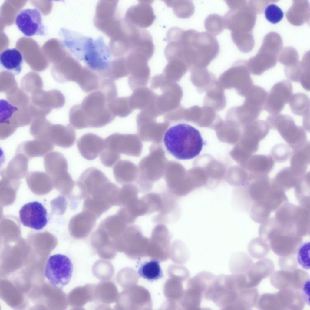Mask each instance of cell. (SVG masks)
I'll list each match as a JSON object with an SVG mask.
<instances>
[{
	"label": "cell",
	"mask_w": 310,
	"mask_h": 310,
	"mask_svg": "<svg viewBox=\"0 0 310 310\" xmlns=\"http://www.w3.org/2000/svg\"><path fill=\"white\" fill-rule=\"evenodd\" d=\"M120 157L119 153L104 147L100 156L102 164L108 167H112L119 160Z\"/></svg>",
	"instance_id": "cell-56"
},
{
	"label": "cell",
	"mask_w": 310,
	"mask_h": 310,
	"mask_svg": "<svg viewBox=\"0 0 310 310\" xmlns=\"http://www.w3.org/2000/svg\"><path fill=\"white\" fill-rule=\"evenodd\" d=\"M291 148L284 143L277 144L272 148L270 155L274 161L283 163L286 161L291 155Z\"/></svg>",
	"instance_id": "cell-52"
},
{
	"label": "cell",
	"mask_w": 310,
	"mask_h": 310,
	"mask_svg": "<svg viewBox=\"0 0 310 310\" xmlns=\"http://www.w3.org/2000/svg\"><path fill=\"white\" fill-rule=\"evenodd\" d=\"M91 243L101 257L107 259H113L116 249L113 241L102 229H98L93 233Z\"/></svg>",
	"instance_id": "cell-24"
},
{
	"label": "cell",
	"mask_w": 310,
	"mask_h": 310,
	"mask_svg": "<svg viewBox=\"0 0 310 310\" xmlns=\"http://www.w3.org/2000/svg\"><path fill=\"white\" fill-rule=\"evenodd\" d=\"M309 209L288 202L276 211V221L286 230L303 237L310 233Z\"/></svg>",
	"instance_id": "cell-5"
},
{
	"label": "cell",
	"mask_w": 310,
	"mask_h": 310,
	"mask_svg": "<svg viewBox=\"0 0 310 310\" xmlns=\"http://www.w3.org/2000/svg\"><path fill=\"white\" fill-rule=\"evenodd\" d=\"M81 197L84 200L83 210L98 218L114 206H119L120 189L101 170L91 167L84 170L77 182Z\"/></svg>",
	"instance_id": "cell-1"
},
{
	"label": "cell",
	"mask_w": 310,
	"mask_h": 310,
	"mask_svg": "<svg viewBox=\"0 0 310 310\" xmlns=\"http://www.w3.org/2000/svg\"><path fill=\"white\" fill-rule=\"evenodd\" d=\"M138 190L134 186L125 185L120 189L118 194L119 206H125L138 198Z\"/></svg>",
	"instance_id": "cell-47"
},
{
	"label": "cell",
	"mask_w": 310,
	"mask_h": 310,
	"mask_svg": "<svg viewBox=\"0 0 310 310\" xmlns=\"http://www.w3.org/2000/svg\"><path fill=\"white\" fill-rule=\"evenodd\" d=\"M271 180L268 175L250 174L247 192L252 203L265 199L270 188Z\"/></svg>",
	"instance_id": "cell-25"
},
{
	"label": "cell",
	"mask_w": 310,
	"mask_h": 310,
	"mask_svg": "<svg viewBox=\"0 0 310 310\" xmlns=\"http://www.w3.org/2000/svg\"><path fill=\"white\" fill-rule=\"evenodd\" d=\"M182 34H183V33H182ZM181 37H182V36H181ZM181 42L182 45V48H183V46H182V37H181ZM183 55H184V53H183ZM186 64H187V63H186Z\"/></svg>",
	"instance_id": "cell-60"
},
{
	"label": "cell",
	"mask_w": 310,
	"mask_h": 310,
	"mask_svg": "<svg viewBox=\"0 0 310 310\" xmlns=\"http://www.w3.org/2000/svg\"><path fill=\"white\" fill-rule=\"evenodd\" d=\"M45 170L52 179L62 177L69 174L67 161L61 153L51 151L45 155L44 159Z\"/></svg>",
	"instance_id": "cell-23"
},
{
	"label": "cell",
	"mask_w": 310,
	"mask_h": 310,
	"mask_svg": "<svg viewBox=\"0 0 310 310\" xmlns=\"http://www.w3.org/2000/svg\"><path fill=\"white\" fill-rule=\"evenodd\" d=\"M26 180L29 187L34 191H48L52 188V178L47 173L30 171L26 175Z\"/></svg>",
	"instance_id": "cell-33"
},
{
	"label": "cell",
	"mask_w": 310,
	"mask_h": 310,
	"mask_svg": "<svg viewBox=\"0 0 310 310\" xmlns=\"http://www.w3.org/2000/svg\"><path fill=\"white\" fill-rule=\"evenodd\" d=\"M310 113L303 116L302 120V125L304 129L309 131Z\"/></svg>",
	"instance_id": "cell-59"
},
{
	"label": "cell",
	"mask_w": 310,
	"mask_h": 310,
	"mask_svg": "<svg viewBox=\"0 0 310 310\" xmlns=\"http://www.w3.org/2000/svg\"><path fill=\"white\" fill-rule=\"evenodd\" d=\"M270 247L269 243L261 237L252 239L248 246V250L253 258L260 259L264 258L269 253Z\"/></svg>",
	"instance_id": "cell-45"
},
{
	"label": "cell",
	"mask_w": 310,
	"mask_h": 310,
	"mask_svg": "<svg viewBox=\"0 0 310 310\" xmlns=\"http://www.w3.org/2000/svg\"><path fill=\"white\" fill-rule=\"evenodd\" d=\"M77 146L80 153L84 158L92 160L104 150V140L95 134L88 133L79 139L77 142Z\"/></svg>",
	"instance_id": "cell-17"
},
{
	"label": "cell",
	"mask_w": 310,
	"mask_h": 310,
	"mask_svg": "<svg viewBox=\"0 0 310 310\" xmlns=\"http://www.w3.org/2000/svg\"><path fill=\"white\" fill-rule=\"evenodd\" d=\"M28 159L23 154L15 153L6 167L1 170V177L18 180L24 178L28 173Z\"/></svg>",
	"instance_id": "cell-27"
},
{
	"label": "cell",
	"mask_w": 310,
	"mask_h": 310,
	"mask_svg": "<svg viewBox=\"0 0 310 310\" xmlns=\"http://www.w3.org/2000/svg\"><path fill=\"white\" fill-rule=\"evenodd\" d=\"M265 15L269 22L275 24L281 20L283 17L284 13L279 7L275 4H271L266 8Z\"/></svg>",
	"instance_id": "cell-55"
},
{
	"label": "cell",
	"mask_w": 310,
	"mask_h": 310,
	"mask_svg": "<svg viewBox=\"0 0 310 310\" xmlns=\"http://www.w3.org/2000/svg\"><path fill=\"white\" fill-rule=\"evenodd\" d=\"M19 217L25 226L37 230L42 229L48 222L46 209L40 203L34 201L24 205L19 212Z\"/></svg>",
	"instance_id": "cell-14"
},
{
	"label": "cell",
	"mask_w": 310,
	"mask_h": 310,
	"mask_svg": "<svg viewBox=\"0 0 310 310\" xmlns=\"http://www.w3.org/2000/svg\"><path fill=\"white\" fill-rule=\"evenodd\" d=\"M171 237L169 230L163 224L156 225L152 232L146 253L166 252L168 254Z\"/></svg>",
	"instance_id": "cell-21"
},
{
	"label": "cell",
	"mask_w": 310,
	"mask_h": 310,
	"mask_svg": "<svg viewBox=\"0 0 310 310\" xmlns=\"http://www.w3.org/2000/svg\"><path fill=\"white\" fill-rule=\"evenodd\" d=\"M103 79L97 72L86 67H82L75 82L84 92L90 93L98 89Z\"/></svg>",
	"instance_id": "cell-31"
},
{
	"label": "cell",
	"mask_w": 310,
	"mask_h": 310,
	"mask_svg": "<svg viewBox=\"0 0 310 310\" xmlns=\"http://www.w3.org/2000/svg\"><path fill=\"white\" fill-rule=\"evenodd\" d=\"M95 301L110 304L116 301L118 294L117 288L114 283L104 281L95 285Z\"/></svg>",
	"instance_id": "cell-34"
},
{
	"label": "cell",
	"mask_w": 310,
	"mask_h": 310,
	"mask_svg": "<svg viewBox=\"0 0 310 310\" xmlns=\"http://www.w3.org/2000/svg\"><path fill=\"white\" fill-rule=\"evenodd\" d=\"M109 106L116 116L124 117L131 111L129 99L127 97L117 98L110 103Z\"/></svg>",
	"instance_id": "cell-49"
},
{
	"label": "cell",
	"mask_w": 310,
	"mask_h": 310,
	"mask_svg": "<svg viewBox=\"0 0 310 310\" xmlns=\"http://www.w3.org/2000/svg\"><path fill=\"white\" fill-rule=\"evenodd\" d=\"M98 219L93 213L83 210L73 216L70 221L69 229L71 234L75 239L86 237L94 228Z\"/></svg>",
	"instance_id": "cell-16"
},
{
	"label": "cell",
	"mask_w": 310,
	"mask_h": 310,
	"mask_svg": "<svg viewBox=\"0 0 310 310\" xmlns=\"http://www.w3.org/2000/svg\"><path fill=\"white\" fill-rule=\"evenodd\" d=\"M275 270L273 261L264 258L253 263L246 272L247 288L257 286L262 279L270 276Z\"/></svg>",
	"instance_id": "cell-18"
},
{
	"label": "cell",
	"mask_w": 310,
	"mask_h": 310,
	"mask_svg": "<svg viewBox=\"0 0 310 310\" xmlns=\"http://www.w3.org/2000/svg\"><path fill=\"white\" fill-rule=\"evenodd\" d=\"M140 276L149 281L157 280L163 276L159 261L152 259L141 263L138 269Z\"/></svg>",
	"instance_id": "cell-38"
},
{
	"label": "cell",
	"mask_w": 310,
	"mask_h": 310,
	"mask_svg": "<svg viewBox=\"0 0 310 310\" xmlns=\"http://www.w3.org/2000/svg\"><path fill=\"white\" fill-rule=\"evenodd\" d=\"M304 280V275L298 268L292 271L281 269L273 272L270 277L272 285L279 290L292 289L300 290Z\"/></svg>",
	"instance_id": "cell-15"
},
{
	"label": "cell",
	"mask_w": 310,
	"mask_h": 310,
	"mask_svg": "<svg viewBox=\"0 0 310 310\" xmlns=\"http://www.w3.org/2000/svg\"><path fill=\"white\" fill-rule=\"evenodd\" d=\"M93 273L99 279L104 280L110 279L113 275L114 268L108 261L100 260L95 263L93 268Z\"/></svg>",
	"instance_id": "cell-48"
},
{
	"label": "cell",
	"mask_w": 310,
	"mask_h": 310,
	"mask_svg": "<svg viewBox=\"0 0 310 310\" xmlns=\"http://www.w3.org/2000/svg\"><path fill=\"white\" fill-rule=\"evenodd\" d=\"M167 7L171 8L177 17L188 18L193 14L195 6L190 0H164Z\"/></svg>",
	"instance_id": "cell-43"
},
{
	"label": "cell",
	"mask_w": 310,
	"mask_h": 310,
	"mask_svg": "<svg viewBox=\"0 0 310 310\" xmlns=\"http://www.w3.org/2000/svg\"><path fill=\"white\" fill-rule=\"evenodd\" d=\"M129 225L116 213L105 218L101 221L98 227L103 229L114 242Z\"/></svg>",
	"instance_id": "cell-30"
},
{
	"label": "cell",
	"mask_w": 310,
	"mask_h": 310,
	"mask_svg": "<svg viewBox=\"0 0 310 310\" xmlns=\"http://www.w3.org/2000/svg\"><path fill=\"white\" fill-rule=\"evenodd\" d=\"M268 95L264 88L260 86L253 85L246 94L244 104L262 111Z\"/></svg>",
	"instance_id": "cell-36"
},
{
	"label": "cell",
	"mask_w": 310,
	"mask_h": 310,
	"mask_svg": "<svg viewBox=\"0 0 310 310\" xmlns=\"http://www.w3.org/2000/svg\"><path fill=\"white\" fill-rule=\"evenodd\" d=\"M310 142H307L298 148L292 150L289 167L292 172L300 177L305 174L310 164Z\"/></svg>",
	"instance_id": "cell-26"
},
{
	"label": "cell",
	"mask_w": 310,
	"mask_h": 310,
	"mask_svg": "<svg viewBox=\"0 0 310 310\" xmlns=\"http://www.w3.org/2000/svg\"><path fill=\"white\" fill-rule=\"evenodd\" d=\"M204 25L207 32L214 36L220 34L225 28L223 17L216 14L208 15L204 21Z\"/></svg>",
	"instance_id": "cell-46"
},
{
	"label": "cell",
	"mask_w": 310,
	"mask_h": 310,
	"mask_svg": "<svg viewBox=\"0 0 310 310\" xmlns=\"http://www.w3.org/2000/svg\"><path fill=\"white\" fill-rule=\"evenodd\" d=\"M259 294L255 288L240 289L235 304L234 310H249L255 306Z\"/></svg>",
	"instance_id": "cell-37"
},
{
	"label": "cell",
	"mask_w": 310,
	"mask_h": 310,
	"mask_svg": "<svg viewBox=\"0 0 310 310\" xmlns=\"http://www.w3.org/2000/svg\"><path fill=\"white\" fill-rule=\"evenodd\" d=\"M300 206L309 208L310 172L300 177L294 187Z\"/></svg>",
	"instance_id": "cell-41"
},
{
	"label": "cell",
	"mask_w": 310,
	"mask_h": 310,
	"mask_svg": "<svg viewBox=\"0 0 310 310\" xmlns=\"http://www.w3.org/2000/svg\"><path fill=\"white\" fill-rule=\"evenodd\" d=\"M310 242H302L297 252L298 263L304 269H310Z\"/></svg>",
	"instance_id": "cell-54"
},
{
	"label": "cell",
	"mask_w": 310,
	"mask_h": 310,
	"mask_svg": "<svg viewBox=\"0 0 310 310\" xmlns=\"http://www.w3.org/2000/svg\"><path fill=\"white\" fill-rule=\"evenodd\" d=\"M111 102L98 90L86 96L79 105L87 127L100 128L112 122L116 116L109 107Z\"/></svg>",
	"instance_id": "cell-4"
},
{
	"label": "cell",
	"mask_w": 310,
	"mask_h": 310,
	"mask_svg": "<svg viewBox=\"0 0 310 310\" xmlns=\"http://www.w3.org/2000/svg\"><path fill=\"white\" fill-rule=\"evenodd\" d=\"M263 238L269 242L272 251L280 256L295 255L303 239V237L284 229L275 222L268 227Z\"/></svg>",
	"instance_id": "cell-6"
},
{
	"label": "cell",
	"mask_w": 310,
	"mask_h": 310,
	"mask_svg": "<svg viewBox=\"0 0 310 310\" xmlns=\"http://www.w3.org/2000/svg\"><path fill=\"white\" fill-rule=\"evenodd\" d=\"M95 285L88 284L74 289L71 292L73 297V305L76 308H80L89 302L94 301Z\"/></svg>",
	"instance_id": "cell-40"
},
{
	"label": "cell",
	"mask_w": 310,
	"mask_h": 310,
	"mask_svg": "<svg viewBox=\"0 0 310 310\" xmlns=\"http://www.w3.org/2000/svg\"><path fill=\"white\" fill-rule=\"evenodd\" d=\"M285 76L291 81L299 83L301 78L305 72L310 71L308 64L293 65L286 67L285 69Z\"/></svg>",
	"instance_id": "cell-53"
},
{
	"label": "cell",
	"mask_w": 310,
	"mask_h": 310,
	"mask_svg": "<svg viewBox=\"0 0 310 310\" xmlns=\"http://www.w3.org/2000/svg\"><path fill=\"white\" fill-rule=\"evenodd\" d=\"M147 211V214L158 212L162 206V200L161 194L154 193H147L142 197Z\"/></svg>",
	"instance_id": "cell-51"
},
{
	"label": "cell",
	"mask_w": 310,
	"mask_h": 310,
	"mask_svg": "<svg viewBox=\"0 0 310 310\" xmlns=\"http://www.w3.org/2000/svg\"><path fill=\"white\" fill-rule=\"evenodd\" d=\"M162 204L159 213L154 219V222L158 223L167 221L168 217L178 209L176 197L170 192L161 194Z\"/></svg>",
	"instance_id": "cell-35"
},
{
	"label": "cell",
	"mask_w": 310,
	"mask_h": 310,
	"mask_svg": "<svg viewBox=\"0 0 310 310\" xmlns=\"http://www.w3.org/2000/svg\"><path fill=\"white\" fill-rule=\"evenodd\" d=\"M270 130L265 121L256 119L248 123L246 127L247 148L251 155L257 151L259 142L267 136Z\"/></svg>",
	"instance_id": "cell-19"
},
{
	"label": "cell",
	"mask_w": 310,
	"mask_h": 310,
	"mask_svg": "<svg viewBox=\"0 0 310 310\" xmlns=\"http://www.w3.org/2000/svg\"><path fill=\"white\" fill-rule=\"evenodd\" d=\"M310 279L308 280L304 284L300 290L302 296L305 303L310 305L309 285Z\"/></svg>",
	"instance_id": "cell-58"
},
{
	"label": "cell",
	"mask_w": 310,
	"mask_h": 310,
	"mask_svg": "<svg viewBox=\"0 0 310 310\" xmlns=\"http://www.w3.org/2000/svg\"><path fill=\"white\" fill-rule=\"evenodd\" d=\"M184 46L189 66L204 67L218 55L219 50L216 37L207 32L196 30H185Z\"/></svg>",
	"instance_id": "cell-3"
},
{
	"label": "cell",
	"mask_w": 310,
	"mask_h": 310,
	"mask_svg": "<svg viewBox=\"0 0 310 310\" xmlns=\"http://www.w3.org/2000/svg\"><path fill=\"white\" fill-rule=\"evenodd\" d=\"M278 264L282 269L290 271L297 268L298 266L296 258L294 255L280 256Z\"/></svg>",
	"instance_id": "cell-57"
},
{
	"label": "cell",
	"mask_w": 310,
	"mask_h": 310,
	"mask_svg": "<svg viewBox=\"0 0 310 310\" xmlns=\"http://www.w3.org/2000/svg\"><path fill=\"white\" fill-rule=\"evenodd\" d=\"M270 129L276 130L292 150L302 146L308 141L304 128L296 125L291 116L281 114L271 115L266 121Z\"/></svg>",
	"instance_id": "cell-8"
},
{
	"label": "cell",
	"mask_w": 310,
	"mask_h": 310,
	"mask_svg": "<svg viewBox=\"0 0 310 310\" xmlns=\"http://www.w3.org/2000/svg\"><path fill=\"white\" fill-rule=\"evenodd\" d=\"M149 239L144 236L140 227L132 224L128 226L114 241L116 250L131 258L132 253H146Z\"/></svg>",
	"instance_id": "cell-10"
},
{
	"label": "cell",
	"mask_w": 310,
	"mask_h": 310,
	"mask_svg": "<svg viewBox=\"0 0 310 310\" xmlns=\"http://www.w3.org/2000/svg\"><path fill=\"white\" fill-rule=\"evenodd\" d=\"M299 177L292 172L289 167H285L280 170L271 182L285 192L294 187Z\"/></svg>",
	"instance_id": "cell-39"
},
{
	"label": "cell",
	"mask_w": 310,
	"mask_h": 310,
	"mask_svg": "<svg viewBox=\"0 0 310 310\" xmlns=\"http://www.w3.org/2000/svg\"><path fill=\"white\" fill-rule=\"evenodd\" d=\"M274 165V161L270 155L255 154L250 157L248 167L251 174L265 175L271 172Z\"/></svg>",
	"instance_id": "cell-32"
},
{
	"label": "cell",
	"mask_w": 310,
	"mask_h": 310,
	"mask_svg": "<svg viewBox=\"0 0 310 310\" xmlns=\"http://www.w3.org/2000/svg\"><path fill=\"white\" fill-rule=\"evenodd\" d=\"M129 163L127 161H119L113 168V173L116 180L122 184L130 181L129 175Z\"/></svg>",
	"instance_id": "cell-50"
},
{
	"label": "cell",
	"mask_w": 310,
	"mask_h": 310,
	"mask_svg": "<svg viewBox=\"0 0 310 310\" xmlns=\"http://www.w3.org/2000/svg\"><path fill=\"white\" fill-rule=\"evenodd\" d=\"M23 61L22 55L17 49H6L0 54L1 69L13 76L17 75L21 71Z\"/></svg>",
	"instance_id": "cell-28"
},
{
	"label": "cell",
	"mask_w": 310,
	"mask_h": 310,
	"mask_svg": "<svg viewBox=\"0 0 310 310\" xmlns=\"http://www.w3.org/2000/svg\"><path fill=\"white\" fill-rule=\"evenodd\" d=\"M48 139L54 145L68 148L71 147L75 141L76 132L69 126L58 125L49 129Z\"/></svg>",
	"instance_id": "cell-29"
},
{
	"label": "cell",
	"mask_w": 310,
	"mask_h": 310,
	"mask_svg": "<svg viewBox=\"0 0 310 310\" xmlns=\"http://www.w3.org/2000/svg\"><path fill=\"white\" fill-rule=\"evenodd\" d=\"M215 277L210 272L202 271L190 279L181 301L182 307L187 310L205 308V297Z\"/></svg>",
	"instance_id": "cell-7"
},
{
	"label": "cell",
	"mask_w": 310,
	"mask_h": 310,
	"mask_svg": "<svg viewBox=\"0 0 310 310\" xmlns=\"http://www.w3.org/2000/svg\"><path fill=\"white\" fill-rule=\"evenodd\" d=\"M73 272V265L67 256L56 254L48 258L45 267V275L55 288L61 290L69 282Z\"/></svg>",
	"instance_id": "cell-9"
},
{
	"label": "cell",
	"mask_w": 310,
	"mask_h": 310,
	"mask_svg": "<svg viewBox=\"0 0 310 310\" xmlns=\"http://www.w3.org/2000/svg\"><path fill=\"white\" fill-rule=\"evenodd\" d=\"M253 263L251 257L244 252H238L233 254L229 262V268L232 273L247 272Z\"/></svg>",
	"instance_id": "cell-44"
},
{
	"label": "cell",
	"mask_w": 310,
	"mask_h": 310,
	"mask_svg": "<svg viewBox=\"0 0 310 310\" xmlns=\"http://www.w3.org/2000/svg\"><path fill=\"white\" fill-rule=\"evenodd\" d=\"M127 10L124 20L130 24L142 29L148 28L153 23L156 16L151 5L153 1L140 0Z\"/></svg>",
	"instance_id": "cell-13"
},
{
	"label": "cell",
	"mask_w": 310,
	"mask_h": 310,
	"mask_svg": "<svg viewBox=\"0 0 310 310\" xmlns=\"http://www.w3.org/2000/svg\"><path fill=\"white\" fill-rule=\"evenodd\" d=\"M54 144L48 140L35 139L24 141L17 147L15 153H21L28 159L42 157L52 151Z\"/></svg>",
	"instance_id": "cell-22"
},
{
	"label": "cell",
	"mask_w": 310,
	"mask_h": 310,
	"mask_svg": "<svg viewBox=\"0 0 310 310\" xmlns=\"http://www.w3.org/2000/svg\"><path fill=\"white\" fill-rule=\"evenodd\" d=\"M15 24L25 36H44L45 29L42 23L39 11L37 8H27L21 10L17 15Z\"/></svg>",
	"instance_id": "cell-12"
},
{
	"label": "cell",
	"mask_w": 310,
	"mask_h": 310,
	"mask_svg": "<svg viewBox=\"0 0 310 310\" xmlns=\"http://www.w3.org/2000/svg\"><path fill=\"white\" fill-rule=\"evenodd\" d=\"M163 142L167 151L180 160L196 157L204 144L199 131L185 123L175 124L168 129L164 134Z\"/></svg>",
	"instance_id": "cell-2"
},
{
	"label": "cell",
	"mask_w": 310,
	"mask_h": 310,
	"mask_svg": "<svg viewBox=\"0 0 310 310\" xmlns=\"http://www.w3.org/2000/svg\"><path fill=\"white\" fill-rule=\"evenodd\" d=\"M293 92L291 83L286 80L275 83L272 87L263 109L272 115L279 114L289 101Z\"/></svg>",
	"instance_id": "cell-11"
},
{
	"label": "cell",
	"mask_w": 310,
	"mask_h": 310,
	"mask_svg": "<svg viewBox=\"0 0 310 310\" xmlns=\"http://www.w3.org/2000/svg\"><path fill=\"white\" fill-rule=\"evenodd\" d=\"M277 310H302L305 303L300 290L292 289L280 290L275 293Z\"/></svg>",
	"instance_id": "cell-20"
},
{
	"label": "cell",
	"mask_w": 310,
	"mask_h": 310,
	"mask_svg": "<svg viewBox=\"0 0 310 310\" xmlns=\"http://www.w3.org/2000/svg\"><path fill=\"white\" fill-rule=\"evenodd\" d=\"M289 102L291 111L294 114L304 116L310 113V98L305 94L295 93Z\"/></svg>",
	"instance_id": "cell-42"
}]
</instances>
